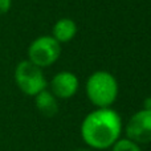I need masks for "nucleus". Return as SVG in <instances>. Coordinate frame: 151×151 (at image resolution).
I'll return each instance as SVG.
<instances>
[{
    "label": "nucleus",
    "mask_w": 151,
    "mask_h": 151,
    "mask_svg": "<svg viewBox=\"0 0 151 151\" xmlns=\"http://www.w3.org/2000/svg\"><path fill=\"white\" fill-rule=\"evenodd\" d=\"M122 121L115 110L110 107L97 109L89 113L81 125V135L91 149L105 150L119 139Z\"/></svg>",
    "instance_id": "f257e3e1"
},
{
    "label": "nucleus",
    "mask_w": 151,
    "mask_h": 151,
    "mask_svg": "<svg viewBox=\"0 0 151 151\" xmlns=\"http://www.w3.org/2000/svg\"><path fill=\"white\" fill-rule=\"evenodd\" d=\"M86 96L98 109L110 107L118 96V82L111 73L106 70L94 72L86 81Z\"/></svg>",
    "instance_id": "f03ea898"
},
{
    "label": "nucleus",
    "mask_w": 151,
    "mask_h": 151,
    "mask_svg": "<svg viewBox=\"0 0 151 151\" xmlns=\"http://www.w3.org/2000/svg\"><path fill=\"white\" fill-rule=\"evenodd\" d=\"M15 82L24 94L31 97L45 90L48 85L42 69L32 64L29 60H24L17 64L15 69Z\"/></svg>",
    "instance_id": "7ed1b4c3"
},
{
    "label": "nucleus",
    "mask_w": 151,
    "mask_h": 151,
    "mask_svg": "<svg viewBox=\"0 0 151 151\" xmlns=\"http://www.w3.org/2000/svg\"><path fill=\"white\" fill-rule=\"evenodd\" d=\"M61 55V44L52 36H40L31 42L28 48V60L39 68L50 66Z\"/></svg>",
    "instance_id": "20e7f679"
},
{
    "label": "nucleus",
    "mask_w": 151,
    "mask_h": 151,
    "mask_svg": "<svg viewBox=\"0 0 151 151\" xmlns=\"http://www.w3.org/2000/svg\"><path fill=\"white\" fill-rule=\"evenodd\" d=\"M127 139L138 145L151 142V111L139 110L129 119L126 125Z\"/></svg>",
    "instance_id": "39448f33"
},
{
    "label": "nucleus",
    "mask_w": 151,
    "mask_h": 151,
    "mask_svg": "<svg viewBox=\"0 0 151 151\" xmlns=\"http://www.w3.org/2000/svg\"><path fill=\"white\" fill-rule=\"evenodd\" d=\"M78 90V78L72 72H60L50 81V93L56 98L68 99Z\"/></svg>",
    "instance_id": "423d86ee"
},
{
    "label": "nucleus",
    "mask_w": 151,
    "mask_h": 151,
    "mask_svg": "<svg viewBox=\"0 0 151 151\" xmlns=\"http://www.w3.org/2000/svg\"><path fill=\"white\" fill-rule=\"evenodd\" d=\"M76 33H77V24L72 19L64 17L57 20L53 25L52 37L60 44H64V42H69L70 40H73Z\"/></svg>",
    "instance_id": "0eeeda50"
},
{
    "label": "nucleus",
    "mask_w": 151,
    "mask_h": 151,
    "mask_svg": "<svg viewBox=\"0 0 151 151\" xmlns=\"http://www.w3.org/2000/svg\"><path fill=\"white\" fill-rule=\"evenodd\" d=\"M35 105H36L37 110L45 117H53L58 113L57 98L47 89L40 91L37 96H35Z\"/></svg>",
    "instance_id": "6e6552de"
},
{
    "label": "nucleus",
    "mask_w": 151,
    "mask_h": 151,
    "mask_svg": "<svg viewBox=\"0 0 151 151\" xmlns=\"http://www.w3.org/2000/svg\"><path fill=\"white\" fill-rule=\"evenodd\" d=\"M111 147V151H141V147H139L138 143H135V142L130 141L127 138H119Z\"/></svg>",
    "instance_id": "1a4fd4ad"
},
{
    "label": "nucleus",
    "mask_w": 151,
    "mask_h": 151,
    "mask_svg": "<svg viewBox=\"0 0 151 151\" xmlns=\"http://www.w3.org/2000/svg\"><path fill=\"white\" fill-rule=\"evenodd\" d=\"M11 7H12V0H0V15L9 12Z\"/></svg>",
    "instance_id": "9d476101"
},
{
    "label": "nucleus",
    "mask_w": 151,
    "mask_h": 151,
    "mask_svg": "<svg viewBox=\"0 0 151 151\" xmlns=\"http://www.w3.org/2000/svg\"><path fill=\"white\" fill-rule=\"evenodd\" d=\"M143 110H149L151 111V97H147L143 102Z\"/></svg>",
    "instance_id": "9b49d317"
},
{
    "label": "nucleus",
    "mask_w": 151,
    "mask_h": 151,
    "mask_svg": "<svg viewBox=\"0 0 151 151\" xmlns=\"http://www.w3.org/2000/svg\"><path fill=\"white\" fill-rule=\"evenodd\" d=\"M74 151H90V150H88V149H78V150H74Z\"/></svg>",
    "instance_id": "f8f14e48"
}]
</instances>
